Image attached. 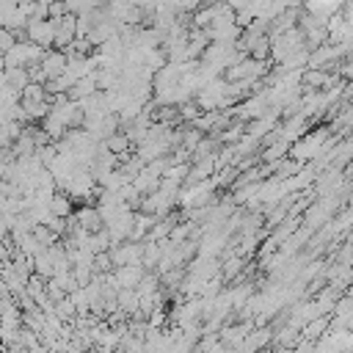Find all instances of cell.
Instances as JSON below:
<instances>
[{
    "label": "cell",
    "instance_id": "cell-6",
    "mask_svg": "<svg viewBox=\"0 0 353 353\" xmlns=\"http://www.w3.org/2000/svg\"><path fill=\"white\" fill-rule=\"evenodd\" d=\"M14 44H17V36H14L11 30L0 28V58H3V55H6V52L14 47Z\"/></svg>",
    "mask_w": 353,
    "mask_h": 353
},
{
    "label": "cell",
    "instance_id": "cell-5",
    "mask_svg": "<svg viewBox=\"0 0 353 353\" xmlns=\"http://www.w3.org/2000/svg\"><path fill=\"white\" fill-rule=\"evenodd\" d=\"M6 85L22 94V88L30 85V74H28V69H6Z\"/></svg>",
    "mask_w": 353,
    "mask_h": 353
},
{
    "label": "cell",
    "instance_id": "cell-7",
    "mask_svg": "<svg viewBox=\"0 0 353 353\" xmlns=\"http://www.w3.org/2000/svg\"><path fill=\"white\" fill-rule=\"evenodd\" d=\"M55 312H58V317H72L74 314V303L69 298H63V301L55 303Z\"/></svg>",
    "mask_w": 353,
    "mask_h": 353
},
{
    "label": "cell",
    "instance_id": "cell-2",
    "mask_svg": "<svg viewBox=\"0 0 353 353\" xmlns=\"http://www.w3.org/2000/svg\"><path fill=\"white\" fill-rule=\"evenodd\" d=\"M39 69H41V74L47 77V83L50 80H55V77H61L63 72H66V52H61V50H47L44 52V58H41V63H39Z\"/></svg>",
    "mask_w": 353,
    "mask_h": 353
},
{
    "label": "cell",
    "instance_id": "cell-4",
    "mask_svg": "<svg viewBox=\"0 0 353 353\" xmlns=\"http://www.w3.org/2000/svg\"><path fill=\"white\" fill-rule=\"evenodd\" d=\"M47 207H50V215L52 218H69L72 215V199L66 193H55Z\"/></svg>",
    "mask_w": 353,
    "mask_h": 353
},
{
    "label": "cell",
    "instance_id": "cell-3",
    "mask_svg": "<svg viewBox=\"0 0 353 353\" xmlns=\"http://www.w3.org/2000/svg\"><path fill=\"white\" fill-rule=\"evenodd\" d=\"M19 102H28V105H41V102H50V94H47V88H44V85L30 83L28 88H22Z\"/></svg>",
    "mask_w": 353,
    "mask_h": 353
},
{
    "label": "cell",
    "instance_id": "cell-1",
    "mask_svg": "<svg viewBox=\"0 0 353 353\" xmlns=\"http://www.w3.org/2000/svg\"><path fill=\"white\" fill-rule=\"evenodd\" d=\"M25 41L41 47V50H52L55 47V25L52 19H30L25 28Z\"/></svg>",
    "mask_w": 353,
    "mask_h": 353
}]
</instances>
